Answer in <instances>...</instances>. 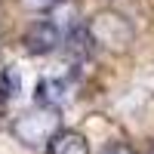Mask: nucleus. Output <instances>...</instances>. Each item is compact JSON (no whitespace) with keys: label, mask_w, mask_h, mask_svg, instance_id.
<instances>
[{"label":"nucleus","mask_w":154,"mask_h":154,"mask_svg":"<svg viewBox=\"0 0 154 154\" xmlns=\"http://www.w3.org/2000/svg\"><path fill=\"white\" fill-rule=\"evenodd\" d=\"M12 136L16 142L31 148V151H40L53 142V136L62 130V111L59 108H49V105H34L28 111H22L16 120H12Z\"/></svg>","instance_id":"1"},{"label":"nucleus","mask_w":154,"mask_h":154,"mask_svg":"<svg viewBox=\"0 0 154 154\" xmlns=\"http://www.w3.org/2000/svg\"><path fill=\"white\" fill-rule=\"evenodd\" d=\"M89 37L96 46H108V49H126L133 40V28L130 22L117 12H99V16L86 25Z\"/></svg>","instance_id":"2"},{"label":"nucleus","mask_w":154,"mask_h":154,"mask_svg":"<svg viewBox=\"0 0 154 154\" xmlns=\"http://www.w3.org/2000/svg\"><path fill=\"white\" fill-rule=\"evenodd\" d=\"M62 40H65L62 28L46 16V19H37L34 25H28V31L22 37V46L28 49L31 56H49V53H56V49H62Z\"/></svg>","instance_id":"3"},{"label":"nucleus","mask_w":154,"mask_h":154,"mask_svg":"<svg viewBox=\"0 0 154 154\" xmlns=\"http://www.w3.org/2000/svg\"><path fill=\"white\" fill-rule=\"evenodd\" d=\"M74 93H77L74 77H65V74L43 77V80L37 83V105H49V108H59L62 111L74 99Z\"/></svg>","instance_id":"4"},{"label":"nucleus","mask_w":154,"mask_h":154,"mask_svg":"<svg viewBox=\"0 0 154 154\" xmlns=\"http://www.w3.org/2000/svg\"><path fill=\"white\" fill-rule=\"evenodd\" d=\"M49 154H89V145H86V139L80 133H74V130H59L53 136V142L46 145Z\"/></svg>","instance_id":"5"},{"label":"nucleus","mask_w":154,"mask_h":154,"mask_svg":"<svg viewBox=\"0 0 154 154\" xmlns=\"http://www.w3.org/2000/svg\"><path fill=\"white\" fill-rule=\"evenodd\" d=\"M19 93H22L19 71L16 68H3V71H0V105H9Z\"/></svg>","instance_id":"6"},{"label":"nucleus","mask_w":154,"mask_h":154,"mask_svg":"<svg viewBox=\"0 0 154 154\" xmlns=\"http://www.w3.org/2000/svg\"><path fill=\"white\" fill-rule=\"evenodd\" d=\"M22 3L28 6V9H34V12H49L59 0H22Z\"/></svg>","instance_id":"7"},{"label":"nucleus","mask_w":154,"mask_h":154,"mask_svg":"<svg viewBox=\"0 0 154 154\" xmlns=\"http://www.w3.org/2000/svg\"><path fill=\"white\" fill-rule=\"evenodd\" d=\"M102 154H136L126 142H111L108 148H102Z\"/></svg>","instance_id":"8"},{"label":"nucleus","mask_w":154,"mask_h":154,"mask_svg":"<svg viewBox=\"0 0 154 154\" xmlns=\"http://www.w3.org/2000/svg\"><path fill=\"white\" fill-rule=\"evenodd\" d=\"M148 154H154V145H151V151H148Z\"/></svg>","instance_id":"9"},{"label":"nucleus","mask_w":154,"mask_h":154,"mask_svg":"<svg viewBox=\"0 0 154 154\" xmlns=\"http://www.w3.org/2000/svg\"><path fill=\"white\" fill-rule=\"evenodd\" d=\"M0 43H3V34H0Z\"/></svg>","instance_id":"10"}]
</instances>
